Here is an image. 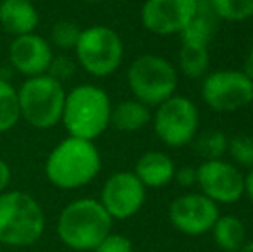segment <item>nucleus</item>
<instances>
[{"label":"nucleus","instance_id":"8","mask_svg":"<svg viewBox=\"0 0 253 252\" xmlns=\"http://www.w3.org/2000/svg\"><path fill=\"white\" fill-rule=\"evenodd\" d=\"M153 131L169 149H183L193 144L200 130V111L191 99L172 95L152 111Z\"/></svg>","mask_w":253,"mask_h":252},{"label":"nucleus","instance_id":"6","mask_svg":"<svg viewBox=\"0 0 253 252\" xmlns=\"http://www.w3.org/2000/svg\"><path fill=\"white\" fill-rule=\"evenodd\" d=\"M67 90L50 74L26 78L19 88L21 119L35 130H52L60 125Z\"/></svg>","mask_w":253,"mask_h":252},{"label":"nucleus","instance_id":"33","mask_svg":"<svg viewBox=\"0 0 253 252\" xmlns=\"http://www.w3.org/2000/svg\"><path fill=\"white\" fill-rule=\"evenodd\" d=\"M81 2H86V3H102L105 0H81Z\"/></svg>","mask_w":253,"mask_h":252},{"label":"nucleus","instance_id":"31","mask_svg":"<svg viewBox=\"0 0 253 252\" xmlns=\"http://www.w3.org/2000/svg\"><path fill=\"white\" fill-rule=\"evenodd\" d=\"M245 195L253 202V168L245 173Z\"/></svg>","mask_w":253,"mask_h":252},{"label":"nucleus","instance_id":"3","mask_svg":"<svg viewBox=\"0 0 253 252\" xmlns=\"http://www.w3.org/2000/svg\"><path fill=\"white\" fill-rule=\"evenodd\" d=\"M112 101L98 85H76L66 94L60 123L69 137L95 142L110 128Z\"/></svg>","mask_w":253,"mask_h":252},{"label":"nucleus","instance_id":"19","mask_svg":"<svg viewBox=\"0 0 253 252\" xmlns=\"http://www.w3.org/2000/svg\"><path fill=\"white\" fill-rule=\"evenodd\" d=\"M210 233L215 246L224 252H238L247 242V226L234 214H220Z\"/></svg>","mask_w":253,"mask_h":252},{"label":"nucleus","instance_id":"5","mask_svg":"<svg viewBox=\"0 0 253 252\" xmlns=\"http://www.w3.org/2000/svg\"><path fill=\"white\" fill-rule=\"evenodd\" d=\"M127 88L133 99L150 109L176 95L179 73L169 59L159 54H141L127 66Z\"/></svg>","mask_w":253,"mask_h":252},{"label":"nucleus","instance_id":"16","mask_svg":"<svg viewBox=\"0 0 253 252\" xmlns=\"http://www.w3.org/2000/svg\"><path fill=\"white\" fill-rule=\"evenodd\" d=\"M40 14L31 0H0V26L12 37L35 33Z\"/></svg>","mask_w":253,"mask_h":252},{"label":"nucleus","instance_id":"25","mask_svg":"<svg viewBox=\"0 0 253 252\" xmlns=\"http://www.w3.org/2000/svg\"><path fill=\"white\" fill-rule=\"evenodd\" d=\"M81 28L78 26L73 21H57L50 30V45L52 47H57L60 50H74L76 47V42L80 38Z\"/></svg>","mask_w":253,"mask_h":252},{"label":"nucleus","instance_id":"26","mask_svg":"<svg viewBox=\"0 0 253 252\" xmlns=\"http://www.w3.org/2000/svg\"><path fill=\"white\" fill-rule=\"evenodd\" d=\"M93 252H134V247L129 237L110 232Z\"/></svg>","mask_w":253,"mask_h":252},{"label":"nucleus","instance_id":"15","mask_svg":"<svg viewBox=\"0 0 253 252\" xmlns=\"http://www.w3.org/2000/svg\"><path fill=\"white\" fill-rule=\"evenodd\" d=\"M176 162L167 152L147 151L138 157L133 173L145 189H162L174 182Z\"/></svg>","mask_w":253,"mask_h":252},{"label":"nucleus","instance_id":"17","mask_svg":"<svg viewBox=\"0 0 253 252\" xmlns=\"http://www.w3.org/2000/svg\"><path fill=\"white\" fill-rule=\"evenodd\" d=\"M195 2H197L195 16L191 17L188 26L181 31V44L209 47L210 42L215 37L220 21L213 14L210 0H195Z\"/></svg>","mask_w":253,"mask_h":252},{"label":"nucleus","instance_id":"28","mask_svg":"<svg viewBox=\"0 0 253 252\" xmlns=\"http://www.w3.org/2000/svg\"><path fill=\"white\" fill-rule=\"evenodd\" d=\"M174 182L179 187H183V189H191V187H195L197 185V168H191V166L177 168L176 175H174Z\"/></svg>","mask_w":253,"mask_h":252},{"label":"nucleus","instance_id":"32","mask_svg":"<svg viewBox=\"0 0 253 252\" xmlns=\"http://www.w3.org/2000/svg\"><path fill=\"white\" fill-rule=\"evenodd\" d=\"M238 252H253V240H247Z\"/></svg>","mask_w":253,"mask_h":252},{"label":"nucleus","instance_id":"9","mask_svg":"<svg viewBox=\"0 0 253 252\" xmlns=\"http://www.w3.org/2000/svg\"><path fill=\"white\" fill-rule=\"evenodd\" d=\"M200 94L213 112L231 114L253 102V80L241 69H217L202 78Z\"/></svg>","mask_w":253,"mask_h":252},{"label":"nucleus","instance_id":"21","mask_svg":"<svg viewBox=\"0 0 253 252\" xmlns=\"http://www.w3.org/2000/svg\"><path fill=\"white\" fill-rule=\"evenodd\" d=\"M21 121L17 88L5 78H0V133H7Z\"/></svg>","mask_w":253,"mask_h":252},{"label":"nucleus","instance_id":"13","mask_svg":"<svg viewBox=\"0 0 253 252\" xmlns=\"http://www.w3.org/2000/svg\"><path fill=\"white\" fill-rule=\"evenodd\" d=\"M195 0H145L140 10L141 26L157 37H174L195 16Z\"/></svg>","mask_w":253,"mask_h":252},{"label":"nucleus","instance_id":"10","mask_svg":"<svg viewBox=\"0 0 253 252\" xmlns=\"http://www.w3.org/2000/svg\"><path fill=\"white\" fill-rule=\"evenodd\" d=\"M197 187L217 205L236 204L245 195V173L227 159L202 161L197 168Z\"/></svg>","mask_w":253,"mask_h":252},{"label":"nucleus","instance_id":"1","mask_svg":"<svg viewBox=\"0 0 253 252\" xmlns=\"http://www.w3.org/2000/svg\"><path fill=\"white\" fill-rule=\"evenodd\" d=\"M102 169L95 142L67 137L55 145L45 161V176L55 189L78 190L90 185Z\"/></svg>","mask_w":253,"mask_h":252},{"label":"nucleus","instance_id":"20","mask_svg":"<svg viewBox=\"0 0 253 252\" xmlns=\"http://www.w3.org/2000/svg\"><path fill=\"white\" fill-rule=\"evenodd\" d=\"M176 67H177V73L190 78V80H202L209 73V67H210L209 47L181 44Z\"/></svg>","mask_w":253,"mask_h":252},{"label":"nucleus","instance_id":"23","mask_svg":"<svg viewBox=\"0 0 253 252\" xmlns=\"http://www.w3.org/2000/svg\"><path fill=\"white\" fill-rule=\"evenodd\" d=\"M219 21L245 23L253 17V0H210Z\"/></svg>","mask_w":253,"mask_h":252},{"label":"nucleus","instance_id":"30","mask_svg":"<svg viewBox=\"0 0 253 252\" xmlns=\"http://www.w3.org/2000/svg\"><path fill=\"white\" fill-rule=\"evenodd\" d=\"M243 71L245 74H247L248 78H252L253 80V45L250 49H248L247 55H245V61H243Z\"/></svg>","mask_w":253,"mask_h":252},{"label":"nucleus","instance_id":"18","mask_svg":"<svg viewBox=\"0 0 253 252\" xmlns=\"http://www.w3.org/2000/svg\"><path fill=\"white\" fill-rule=\"evenodd\" d=\"M152 123V109L136 99H127L112 105L110 126L123 133H134Z\"/></svg>","mask_w":253,"mask_h":252},{"label":"nucleus","instance_id":"12","mask_svg":"<svg viewBox=\"0 0 253 252\" xmlns=\"http://www.w3.org/2000/svg\"><path fill=\"white\" fill-rule=\"evenodd\" d=\"M219 216V205L200 192H188L179 195L169 205L170 225L188 237L210 233Z\"/></svg>","mask_w":253,"mask_h":252},{"label":"nucleus","instance_id":"14","mask_svg":"<svg viewBox=\"0 0 253 252\" xmlns=\"http://www.w3.org/2000/svg\"><path fill=\"white\" fill-rule=\"evenodd\" d=\"M53 47L42 35L28 33L14 37L9 45V62L24 78L48 74L53 61Z\"/></svg>","mask_w":253,"mask_h":252},{"label":"nucleus","instance_id":"7","mask_svg":"<svg viewBox=\"0 0 253 252\" xmlns=\"http://www.w3.org/2000/svg\"><path fill=\"white\" fill-rule=\"evenodd\" d=\"M124 52V42L116 30L105 24H91L81 30L74 57L90 76L107 78L123 66Z\"/></svg>","mask_w":253,"mask_h":252},{"label":"nucleus","instance_id":"11","mask_svg":"<svg viewBox=\"0 0 253 252\" xmlns=\"http://www.w3.org/2000/svg\"><path fill=\"white\" fill-rule=\"evenodd\" d=\"M98 201L110 218L124 221L141 211L147 201V189L133 171H117L105 180Z\"/></svg>","mask_w":253,"mask_h":252},{"label":"nucleus","instance_id":"24","mask_svg":"<svg viewBox=\"0 0 253 252\" xmlns=\"http://www.w3.org/2000/svg\"><path fill=\"white\" fill-rule=\"evenodd\" d=\"M227 155L229 161L240 169L253 168V137L250 135H234L229 138L227 145Z\"/></svg>","mask_w":253,"mask_h":252},{"label":"nucleus","instance_id":"29","mask_svg":"<svg viewBox=\"0 0 253 252\" xmlns=\"http://www.w3.org/2000/svg\"><path fill=\"white\" fill-rule=\"evenodd\" d=\"M10 178H12V171H10V166L7 164L5 159L0 157V194H3L5 190H9Z\"/></svg>","mask_w":253,"mask_h":252},{"label":"nucleus","instance_id":"2","mask_svg":"<svg viewBox=\"0 0 253 252\" xmlns=\"http://www.w3.org/2000/svg\"><path fill=\"white\" fill-rule=\"evenodd\" d=\"M114 219L98 199L81 197L71 201L57 218V237L66 247L78 252L95 251L112 232Z\"/></svg>","mask_w":253,"mask_h":252},{"label":"nucleus","instance_id":"27","mask_svg":"<svg viewBox=\"0 0 253 252\" xmlns=\"http://www.w3.org/2000/svg\"><path fill=\"white\" fill-rule=\"evenodd\" d=\"M76 67H78L76 61H71L66 55H53V61L50 64L48 74L55 78V80H59L60 83H64V80L73 76Z\"/></svg>","mask_w":253,"mask_h":252},{"label":"nucleus","instance_id":"4","mask_svg":"<svg viewBox=\"0 0 253 252\" xmlns=\"http://www.w3.org/2000/svg\"><path fill=\"white\" fill-rule=\"evenodd\" d=\"M45 232V212L40 202L23 190L0 194V244L7 247H30Z\"/></svg>","mask_w":253,"mask_h":252},{"label":"nucleus","instance_id":"22","mask_svg":"<svg viewBox=\"0 0 253 252\" xmlns=\"http://www.w3.org/2000/svg\"><path fill=\"white\" fill-rule=\"evenodd\" d=\"M197 154L203 157V161L209 159H224L227 154V145H229V137L220 130H207L203 133L197 135L193 140Z\"/></svg>","mask_w":253,"mask_h":252}]
</instances>
